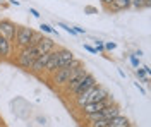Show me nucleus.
<instances>
[{"label": "nucleus", "instance_id": "obj_18", "mask_svg": "<svg viewBox=\"0 0 151 127\" xmlns=\"http://www.w3.org/2000/svg\"><path fill=\"white\" fill-rule=\"evenodd\" d=\"M115 47H117V45H115L113 41H108V43H105V45H103V48H105V50H113Z\"/></svg>", "mask_w": 151, "mask_h": 127}, {"label": "nucleus", "instance_id": "obj_4", "mask_svg": "<svg viewBox=\"0 0 151 127\" xmlns=\"http://www.w3.org/2000/svg\"><path fill=\"white\" fill-rule=\"evenodd\" d=\"M86 72H88V70H86L84 64H81L79 67H76L74 70L70 72V76H69V81H67V84L64 86V91H65L67 95H70V91L74 89V86L77 84V81H79V79L83 77V76H84Z\"/></svg>", "mask_w": 151, "mask_h": 127}, {"label": "nucleus", "instance_id": "obj_15", "mask_svg": "<svg viewBox=\"0 0 151 127\" xmlns=\"http://www.w3.org/2000/svg\"><path fill=\"white\" fill-rule=\"evenodd\" d=\"M91 127H108V120H106V118L94 120V122H91Z\"/></svg>", "mask_w": 151, "mask_h": 127}, {"label": "nucleus", "instance_id": "obj_10", "mask_svg": "<svg viewBox=\"0 0 151 127\" xmlns=\"http://www.w3.org/2000/svg\"><path fill=\"white\" fill-rule=\"evenodd\" d=\"M10 53H12V41H9L5 36L0 34V59L2 60L10 59Z\"/></svg>", "mask_w": 151, "mask_h": 127}, {"label": "nucleus", "instance_id": "obj_16", "mask_svg": "<svg viewBox=\"0 0 151 127\" xmlns=\"http://www.w3.org/2000/svg\"><path fill=\"white\" fill-rule=\"evenodd\" d=\"M40 28H41V31H45V33H55L53 28H52V26H48V24H45V22H41V24H40Z\"/></svg>", "mask_w": 151, "mask_h": 127}, {"label": "nucleus", "instance_id": "obj_6", "mask_svg": "<svg viewBox=\"0 0 151 127\" xmlns=\"http://www.w3.org/2000/svg\"><path fill=\"white\" fill-rule=\"evenodd\" d=\"M16 29H17V26L12 21L0 19V34L5 36L9 41H14V38H16Z\"/></svg>", "mask_w": 151, "mask_h": 127}, {"label": "nucleus", "instance_id": "obj_7", "mask_svg": "<svg viewBox=\"0 0 151 127\" xmlns=\"http://www.w3.org/2000/svg\"><path fill=\"white\" fill-rule=\"evenodd\" d=\"M57 52H58V57H57V70H58L67 67V64L74 59V53L67 48H57Z\"/></svg>", "mask_w": 151, "mask_h": 127}, {"label": "nucleus", "instance_id": "obj_17", "mask_svg": "<svg viewBox=\"0 0 151 127\" xmlns=\"http://www.w3.org/2000/svg\"><path fill=\"white\" fill-rule=\"evenodd\" d=\"M136 74H137L139 77H146V74H148V72H146V69L142 67V69H137V70H136ZM146 81H148V77H146Z\"/></svg>", "mask_w": 151, "mask_h": 127}, {"label": "nucleus", "instance_id": "obj_11", "mask_svg": "<svg viewBox=\"0 0 151 127\" xmlns=\"http://www.w3.org/2000/svg\"><path fill=\"white\" fill-rule=\"evenodd\" d=\"M108 127H131V120L122 115H115L108 118Z\"/></svg>", "mask_w": 151, "mask_h": 127}, {"label": "nucleus", "instance_id": "obj_2", "mask_svg": "<svg viewBox=\"0 0 151 127\" xmlns=\"http://www.w3.org/2000/svg\"><path fill=\"white\" fill-rule=\"evenodd\" d=\"M40 57L38 53V48L33 45V47H28V48H21L19 50V55H17V65H21L22 69H31L35 59Z\"/></svg>", "mask_w": 151, "mask_h": 127}, {"label": "nucleus", "instance_id": "obj_9", "mask_svg": "<svg viewBox=\"0 0 151 127\" xmlns=\"http://www.w3.org/2000/svg\"><path fill=\"white\" fill-rule=\"evenodd\" d=\"M48 59H50V53H43V55L36 57L29 70H31L33 74H41V72H45V65H47Z\"/></svg>", "mask_w": 151, "mask_h": 127}, {"label": "nucleus", "instance_id": "obj_3", "mask_svg": "<svg viewBox=\"0 0 151 127\" xmlns=\"http://www.w3.org/2000/svg\"><path fill=\"white\" fill-rule=\"evenodd\" d=\"M93 84H96V79H94V76L91 74V72H86L84 76L77 81V84H76L74 89L70 91V95H72L74 98L79 96L81 93H84L86 89L89 88V86H93Z\"/></svg>", "mask_w": 151, "mask_h": 127}, {"label": "nucleus", "instance_id": "obj_5", "mask_svg": "<svg viewBox=\"0 0 151 127\" xmlns=\"http://www.w3.org/2000/svg\"><path fill=\"white\" fill-rule=\"evenodd\" d=\"M70 72H72V69H69V67L55 70V72L52 74V83H53V86H57V88H64V86L67 84V81H69Z\"/></svg>", "mask_w": 151, "mask_h": 127}, {"label": "nucleus", "instance_id": "obj_21", "mask_svg": "<svg viewBox=\"0 0 151 127\" xmlns=\"http://www.w3.org/2000/svg\"><path fill=\"white\" fill-rule=\"evenodd\" d=\"M29 12H31V14H33L35 17H40V12H38L36 9H29Z\"/></svg>", "mask_w": 151, "mask_h": 127}, {"label": "nucleus", "instance_id": "obj_13", "mask_svg": "<svg viewBox=\"0 0 151 127\" xmlns=\"http://www.w3.org/2000/svg\"><path fill=\"white\" fill-rule=\"evenodd\" d=\"M131 7V0H113L112 5H108L106 9L110 10H124V9H129Z\"/></svg>", "mask_w": 151, "mask_h": 127}, {"label": "nucleus", "instance_id": "obj_20", "mask_svg": "<svg viewBox=\"0 0 151 127\" xmlns=\"http://www.w3.org/2000/svg\"><path fill=\"white\" fill-rule=\"evenodd\" d=\"M84 48L88 50V52H91V53H96V48H93V47H89V45H84Z\"/></svg>", "mask_w": 151, "mask_h": 127}, {"label": "nucleus", "instance_id": "obj_22", "mask_svg": "<svg viewBox=\"0 0 151 127\" xmlns=\"http://www.w3.org/2000/svg\"><path fill=\"white\" fill-rule=\"evenodd\" d=\"M112 2H113V0H101V4H103L105 7H108V5H112Z\"/></svg>", "mask_w": 151, "mask_h": 127}, {"label": "nucleus", "instance_id": "obj_14", "mask_svg": "<svg viewBox=\"0 0 151 127\" xmlns=\"http://www.w3.org/2000/svg\"><path fill=\"white\" fill-rule=\"evenodd\" d=\"M131 5L141 9V7H148L150 5V0H131Z\"/></svg>", "mask_w": 151, "mask_h": 127}, {"label": "nucleus", "instance_id": "obj_1", "mask_svg": "<svg viewBox=\"0 0 151 127\" xmlns=\"http://www.w3.org/2000/svg\"><path fill=\"white\" fill-rule=\"evenodd\" d=\"M33 36H35V29H33V28H28V26H17V29H16V38H14L16 47H17L19 50L31 47Z\"/></svg>", "mask_w": 151, "mask_h": 127}, {"label": "nucleus", "instance_id": "obj_12", "mask_svg": "<svg viewBox=\"0 0 151 127\" xmlns=\"http://www.w3.org/2000/svg\"><path fill=\"white\" fill-rule=\"evenodd\" d=\"M101 115H103V118H106V120L115 117V115H120V107L115 105V103H110V105H106V107L101 110Z\"/></svg>", "mask_w": 151, "mask_h": 127}, {"label": "nucleus", "instance_id": "obj_8", "mask_svg": "<svg viewBox=\"0 0 151 127\" xmlns=\"http://www.w3.org/2000/svg\"><path fill=\"white\" fill-rule=\"evenodd\" d=\"M38 48V53L40 55H43V53H50V52H53L57 48L55 41H52L50 38H45V36H41V38L38 39V43L35 45Z\"/></svg>", "mask_w": 151, "mask_h": 127}, {"label": "nucleus", "instance_id": "obj_19", "mask_svg": "<svg viewBox=\"0 0 151 127\" xmlns=\"http://www.w3.org/2000/svg\"><path fill=\"white\" fill-rule=\"evenodd\" d=\"M131 62H132V65H134V67H139V60H137L136 55H131Z\"/></svg>", "mask_w": 151, "mask_h": 127}]
</instances>
